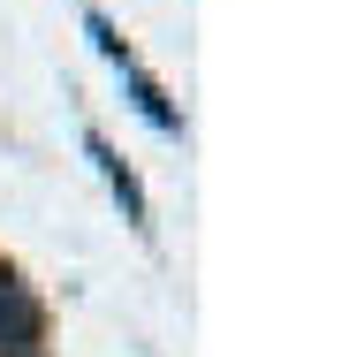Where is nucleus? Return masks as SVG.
Instances as JSON below:
<instances>
[{"mask_svg": "<svg viewBox=\"0 0 349 357\" xmlns=\"http://www.w3.org/2000/svg\"><path fill=\"white\" fill-rule=\"evenodd\" d=\"M38 342V304L15 274H0V350H31Z\"/></svg>", "mask_w": 349, "mask_h": 357, "instance_id": "nucleus-1", "label": "nucleus"}, {"mask_svg": "<svg viewBox=\"0 0 349 357\" xmlns=\"http://www.w3.org/2000/svg\"><path fill=\"white\" fill-rule=\"evenodd\" d=\"M91 160L107 167V183H114V198H122V213H130V220H144V190L130 183V167H122V160H114V152H107L99 137H91Z\"/></svg>", "mask_w": 349, "mask_h": 357, "instance_id": "nucleus-2", "label": "nucleus"}]
</instances>
